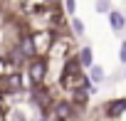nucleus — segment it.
<instances>
[{"mask_svg":"<svg viewBox=\"0 0 126 121\" xmlns=\"http://www.w3.org/2000/svg\"><path fill=\"white\" fill-rule=\"evenodd\" d=\"M52 116L57 121H74L77 119V104L67 101V99H59L52 104Z\"/></svg>","mask_w":126,"mask_h":121,"instance_id":"obj_2","label":"nucleus"},{"mask_svg":"<svg viewBox=\"0 0 126 121\" xmlns=\"http://www.w3.org/2000/svg\"><path fill=\"white\" fill-rule=\"evenodd\" d=\"M77 57H79V62H82V67H84V69L94 67V49H92V47H82Z\"/></svg>","mask_w":126,"mask_h":121,"instance_id":"obj_6","label":"nucleus"},{"mask_svg":"<svg viewBox=\"0 0 126 121\" xmlns=\"http://www.w3.org/2000/svg\"><path fill=\"white\" fill-rule=\"evenodd\" d=\"M69 25H72V30H74V37H84V22L79 20V17H69Z\"/></svg>","mask_w":126,"mask_h":121,"instance_id":"obj_8","label":"nucleus"},{"mask_svg":"<svg viewBox=\"0 0 126 121\" xmlns=\"http://www.w3.org/2000/svg\"><path fill=\"white\" fill-rule=\"evenodd\" d=\"M104 67H99V64H94V67H89V79H92V84H101L104 82Z\"/></svg>","mask_w":126,"mask_h":121,"instance_id":"obj_7","label":"nucleus"},{"mask_svg":"<svg viewBox=\"0 0 126 121\" xmlns=\"http://www.w3.org/2000/svg\"><path fill=\"white\" fill-rule=\"evenodd\" d=\"M124 79H126V69H124Z\"/></svg>","mask_w":126,"mask_h":121,"instance_id":"obj_14","label":"nucleus"},{"mask_svg":"<svg viewBox=\"0 0 126 121\" xmlns=\"http://www.w3.org/2000/svg\"><path fill=\"white\" fill-rule=\"evenodd\" d=\"M8 121H25V119H22L20 111H10V114H8Z\"/></svg>","mask_w":126,"mask_h":121,"instance_id":"obj_13","label":"nucleus"},{"mask_svg":"<svg viewBox=\"0 0 126 121\" xmlns=\"http://www.w3.org/2000/svg\"><path fill=\"white\" fill-rule=\"evenodd\" d=\"M47 69H49V59L47 57H32L27 62V79L30 84H45V77H47Z\"/></svg>","mask_w":126,"mask_h":121,"instance_id":"obj_1","label":"nucleus"},{"mask_svg":"<svg viewBox=\"0 0 126 121\" xmlns=\"http://www.w3.org/2000/svg\"><path fill=\"white\" fill-rule=\"evenodd\" d=\"M96 13H104V15H109L111 13V3H109V0H96Z\"/></svg>","mask_w":126,"mask_h":121,"instance_id":"obj_10","label":"nucleus"},{"mask_svg":"<svg viewBox=\"0 0 126 121\" xmlns=\"http://www.w3.org/2000/svg\"><path fill=\"white\" fill-rule=\"evenodd\" d=\"M87 96H89V89H77V91H72V101L74 104H87Z\"/></svg>","mask_w":126,"mask_h":121,"instance_id":"obj_9","label":"nucleus"},{"mask_svg":"<svg viewBox=\"0 0 126 121\" xmlns=\"http://www.w3.org/2000/svg\"><path fill=\"white\" fill-rule=\"evenodd\" d=\"M106 17H109V27H111L114 32H121V30L126 27V15H124L121 10H114V8H111V13H109Z\"/></svg>","mask_w":126,"mask_h":121,"instance_id":"obj_5","label":"nucleus"},{"mask_svg":"<svg viewBox=\"0 0 126 121\" xmlns=\"http://www.w3.org/2000/svg\"><path fill=\"white\" fill-rule=\"evenodd\" d=\"M17 49L25 54V59L30 62L32 57H37V45H35V35H30V32H22L20 37H17Z\"/></svg>","mask_w":126,"mask_h":121,"instance_id":"obj_3","label":"nucleus"},{"mask_svg":"<svg viewBox=\"0 0 126 121\" xmlns=\"http://www.w3.org/2000/svg\"><path fill=\"white\" fill-rule=\"evenodd\" d=\"M64 10H67V15H74L77 13V0H64Z\"/></svg>","mask_w":126,"mask_h":121,"instance_id":"obj_11","label":"nucleus"},{"mask_svg":"<svg viewBox=\"0 0 126 121\" xmlns=\"http://www.w3.org/2000/svg\"><path fill=\"white\" fill-rule=\"evenodd\" d=\"M104 111H106L109 119H119V116H124V114H126V96H119V99L106 101Z\"/></svg>","mask_w":126,"mask_h":121,"instance_id":"obj_4","label":"nucleus"},{"mask_svg":"<svg viewBox=\"0 0 126 121\" xmlns=\"http://www.w3.org/2000/svg\"><path fill=\"white\" fill-rule=\"evenodd\" d=\"M119 59H121V64H126V40H124L121 47H119Z\"/></svg>","mask_w":126,"mask_h":121,"instance_id":"obj_12","label":"nucleus"}]
</instances>
